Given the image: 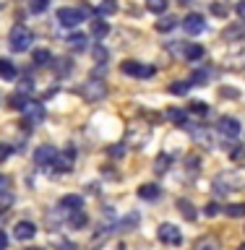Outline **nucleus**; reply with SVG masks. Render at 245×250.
<instances>
[{
  "instance_id": "f257e3e1",
  "label": "nucleus",
  "mask_w": 245,
  "mask_h": 250,
  "mask_svg": "<svg viewBox=\"0 0 245 250\" xmlns=\"http://www.w3.org/2000/svg\"><path fill=\"white\" fill-rule=\"evenodd\" d=\"M8 42H11L13 52H26L31 47V42H34V34H31L23 23H16V26L11 29V39H8Z\"/></svg>"
},
{
  "instance_id": "f03ea898",
  "label": "nucleus",
  "mask_w": 245,
  "mask_h": 250,
  "mask_svg": "<svg viewBox=\"0 0 245 250\" xmlns=\"http://www.w3.org/2000/svg\"><path fill=\"white\" fill-rule=\"evenodd\" d=\"M243 183H245L243 172H222V175L214 180V188L219 193H227V190H238V188H243Z\"/></svg>"
},
{
  "instance_id": "7ed1b4c3",
  "label": "nucleus",
  "mask_w": 245,
  "mask_h": 250,
  "mask_svg": "<svg viewBox=\"0 0 245 250\" xmlns=\"http://www.w3.org/2000/svg\"><path fill=\"white\" fill-rule=\"evenodd\" d=\"M107 94V83L99 81V78H91V81H86L81 86V97L89 102V104H94V102H102Z\"/></svg>"
},
{
  "instance_id": "20e7f679",
  "label": "nucleus",
  "mask_w": 245,
  "mask_h": 250,
  "mask_svg": "<svg viewBox=\"0 0 245 250\" xmlns=\"http://www.w3.org/2000/svg\"><path fill=\"white\" fill-rule=\"evenodd\" d=\"M86 11L89 8H60L58 11V21H60V26H68V29H73V26H78V23L84 21V16H86Z\"/></svg>"
},
{
  "instance_id": "39448f33",
  "label": "nucleus",
  "mask_w": 245,
  "mask_h": 250,
  "mask_svg": "<svg viewBox=\"0 0 245 250\" xmlns=\"http://www.w3.org/2000/svg\"><path fill=\"white\" fill-rule=\"evenodd\" d=\"M183 29H185V34H201V31H206V19H203L201 13H188L185 19H183Z\"/></svg>"
},
{
  "instance_id": "423d86ee",
  "label": "nucleus",
  "mask_w": 245,
  "mask_h": 250,
  "mask_svg": "<svg viewBox=\"0 0 245 250\" xmlns=\"http://www.w3.org/2000/svg\"><path fill=\"white\" fill-rule=\"evenodd\" d=\"M55 159H58V148L55 146H39L34 151L37 167H50V164H55Z\"/></svg>"
},
{
  "instance_id": "0eeeda50",
  "label": "nucleus",
  "mask_w": 245,
  "mask_h": 250,
  "mask_svg": "<svg viewBox=\"0 0 245 250\" xmlns=\"http://www.w3.org/2000/svg\"><path fill=\"white\" fill-rule=\"evenodd\" d=\"M156 234H159V240L164 245H180V242H183V234H180V229L175 224H162Z\"/></svg>"
},
{
  "instance_id": "6e6552de",
  "label": "nucleus",
  "mask_w": 245,
  "mask_h": 250,
  "mask_svg": "<svg viewBox=\"0 0 245 250\" xmlns=\"http://www.w3.org/2000/svg\"><path fill=\"white\" fill-rule=\"evenodd\" d=\"M120 70H123L125 76H136V78L154 76V68H146V65H141V62H136V60H125V62H120Z\"/></svg>"
},
{
  "instance_id": "1a4fd4ad",
  "label": "nucleus",
  "mask_w": 245,
  "mask_h": 250,
  "mask_svg": "<svg viewBox=\"0 0 245 250\" xmlns=\"http://www.w3.org/2000/svg\"><path fill=\"white\" fill-rule=\"evenodd\" d=\"M73 159H76V148L68 146V148H63V154H58V159H55V167H58L60 172H68L70 167H73Z\"/></svg>"
},
{
  "instance_id": "9d476101",
  "label": "nucleus",
  "mask_w": 245,
  "mask_h": 250,
  "mask_svg": "<svg viewBox=\"0 0 245 250\" xmlns=\"http://www.w3.org/2000/svg\"><path fill=\"white\" fill-rule=\"evenodd\" d=\"M21 112L26 115V120H29V123H39V120L45 117V107L39 104V102H26Z\"/></svg>"
},
{
  "instance_id": "9b49d317",
  "label": "nucleus",
  "mask_w": 245,
  "mask_h": 250,
  "mask_svg": "<svg viewBox=\"0 0 245 250\" xmlns=\"http://www.w3.org/2000/svg\"><path fill=\"white\" fill-rule=\"evenodd\" d=\"M34 234H37V227L31 224V222H26V219L13 227V237H16V240H31Z\"/></svg>"
},
{
  "instance_id": "f8f14e48",
  "label": "nucleus",
  "mask_w": 245,
  "mask_h": 250,
  "mask_svg": "<svg viewBox=\"0 0 245 250\" xmlns=\"http://www.w3.org/2000/svg\"><path fill=\"white\" fill-rule=\"evenodd\" d=\"M219 130H222L224 136H238V133H240V123L235 120V117H219Z\"/></svg>"
},
{
  "instance_id": "ddd939ff",
  "label": "nucleus",
  "mask_w": 245,
  "mask_h": 250,
  "mask_svg": "<svg viewBox=\"0 0 245 250\" xmlns=\"http://www.w3.org/2000/svg\"><path fill=\"white\" fill-rule=\"evenodd\" d=\"M68 47L73 52H84L86 47H89V37H86V34H70L68 37Z\"/></svg>"
},
{
  "instance_id": "4468645a",
  "label": "nucleus",
  "mask_w": 245,
  "mask_h": 250,
  "mask_svg": "<svg viewBox=\"0 0 245 250\" xmlns=\"http://www.w3.org/2000/svg\"><path fill=\"white\" fill-rule=\"evenodd\" d=\"M138 198H144V201H156V198H159V188H156L154 183L141 185V188H138Z\"/></svg>"
},
{
  "instance_id": "2eb2a0df",
  "label": "nucleus",
  "mask_w": 245,
  "mask_h": 250,
  "mask_svg": "<svg viewBox=\"0 0 245 250\" xmlns=\"http://www.w3.org/2000/svg\"><path fill=\"white\" fill-rule=\"evenodd\" d=\"M81 206H84L81 195H63L60 198V208H66V211H78Z\"/></svg>"
},
{
  "instance_id": "dca6fc26",
  "label": "nucleus",
  "mask_w": 245,
  "mask_h": 250,
  "mask_svg": "<svg viewBox=\"0 0 245 250\" xmlns=\"http://www.w3.org/2000/svg\"><path fill=\"white\" fill-rule=\"evenodd\" d=\"M107 34H110V23L107 21H102V19L99 21H91V37L94 39H105Z\"/></svg>"
},
{
  "instance_id": "f3484780",
  "label": "nucleus",
  "mask_w": 245,
  "mask_h": 250,
  "mask_svg": "<svg viewBox=\"0 0 245 250\" xmlns=\"http://www.w3.org/2000/svg\"><path fill=\"white\" fill-rule=\"evenodd\" d=\"M170 164H172V156L170 154H159V156H156V162H154V172H156V175H164V172L170 169Z\"/></svg>"
},
{
  "instance_id": "a211bd4d",
  "label": "nucleus",
  "mask_w": 245,
  "mask_h": 250,
  "mask_svg": "<svg viewBox=\"0 0 245 250\" xmlns=\"http://www.w3.org/2000/svg\"><path fill=\"white\" fill-rule=\"evenodd\" d=\"M178 208H180V214H183L188 222H193V219L199 216V214H196V208H193V203H191V201H185V198H180V201H178Z\"/></svg>"
},
{
  "instance_id": "6ab92c4d",
  "label": "nucleus",
  "mask_w": 245,
  "mask_h": 250,
  "mask_svg": "<svg viewBox=\"0 0 245 250\" xmlns=\"http://www.w3.org/2000/svg\"><path fill=\"white\" fill-rule=\"evenodd\" d=\"M167 120H172L175 125H180V128H185V125H188V117H185V112H183V109H175V107L167 109Z\"/></svg>"
},
{
  "instance_id": "aec40b11",
  "label": "nucleus",
  "mask_w": 245,
  "mask_h": 250,
  "mask_svg": "<svg viewBox=\"0 0 245 250\" xmlns=\"http://www.w3.org/2000/svg\"><path fill=\"white\" fill-rule=\"evenodd\" d=\"M0 78H16V65L11 60H5V58H0Z\"/></svg>"
},
{
  "instance_id": "412c9836",
  "label": "nucleus",
  "mask_w": 245,
  "mask_h": 250,
  "mask_svg": "<svg viewBox=\"0 0 245 250\" xmlns=\"http://www.w3.org/2000/svg\"><path fill=\"white\" fill-rule=\"evenodd\" d=\"M86 222H89V219H86V214H84L81 208L73 211V214H70V219H68V224L73 227V229H81V227H86Z\"/></svg>"
},
{
  "instance_id": "4be33fe9",
  "label": "nucleus",
  "mask_w": 245,
  "mask_h": 250,
  "mask_svg": "<svg viewBox=\"0 0 245 250\" xmlns=\"http://www.w3.org/2000/svg\"><path fill=\"white\" fill-rule=\"evenodd\" d=\"M183 55H185V60H201L203 58V47L201 44H188L183 50Z\"/></svg>"
},
{
  "instance_id": "5701e85b",
  "label": "nucleus",
  "mask_w": 245,
  "mask_h": 250,
  "mask_svg": "<svg viewBox=\"0 0 245 250\" xmlns=\"http://www.w3.org/2000/svg\"><path fill=\"white\" fill-rule=\"evenodd\" d=\"M193 250H219V242H217L214 237H201V240L193 245Z\"/></svg>"
},
{
  "instance_id": "b1692460",
  "label": "nucleus",
  "mask_w": 245,
  "mask_h": 250,
  "mask_svg": "<svg viewBox=\"0 0 245 250\" xmlns=\"http://www.w3.org/2000/svg\"><path fill=\"white\" fill-rule=\"evenodd\" d=\"M191 86H193L191 81H175V83L170 86V91L175 94V97H185V94L191 91Z\"/></svg>"
},
{
  "instance_id": "393cba45",
  "label": "nucleus",
  "mask_w": 245,
  "mask_h": 250,
  "mask_svg": "<svg viewBox=\"0 0 245 250\" xmlns=\"http://www.w3.org/2000/svg\"><path fill=\"white\" fill-rule=\"evenodd\" d=\"M97 11H99V16H112L117 11V0H102Z\"/></svg>"
},
{
  "instance_id": "a878e982",
  "label": "nucleus",
  "mask_w": 245,
  "mask_h": 250,
  "mask_svg": "<svg viewBox=\"0 0 245 250\" xmlns=\"http://www.w3.org/2000/svg\"><path fill=\"white\" fill-rule=\"evenodd\" d=\"M50 242H52L55 248H60V250H76V245H73V242H70V240H66V237H60V234H52V237H50Z\"/></svg>"
},
{
  "instance_id": "bb28decb",
  "label": "nucleus",
  "mask_w": 245,
  "mask_h": 250,
  "mask_svg": "<svg viewBox=\"0 0 245 250\" xmlns=\"http://www.w3.org/2000/svg\"><path fill=\"white\" fill-rule=\"evenodd\" d=\"M224 214H227V216H232V219L245 216V203H230V206L224 208Z\"/></svg>"
},
{
  "instance_id": "cd10ccee",
  "label": "nucleus",
  "mask_w": 245,
  "mask_h": 250,
  "mask_svg": "<svg viewBox=\"0 0 245 250\" xmlns=\"http://www.w3.org/2000/svg\"><path fill=\"white\" fill-rule=\"evenodd\" d=\"M167 3H170V0H146V8L152 13H164V11H167Z\"/></svg>"
},
{
  "instance_id": "c85d7f7f",
  "label": "nucleus",
  "mask_w": 245,
  "mask_h": 250,
  "mask_svg": "<svg viewBox=\"0 0 245 250\" xmlns=\"http://www.w3.org/2000/svg\"><path fill=\"white\" fill-rule=\"evenodd\" d=\"M175 26H178L175 16H164L162 21H156V29H159V31H170V29H175Z\"/></svg>"
},
{
  "instance_id": "c756f323",
  "label": "nucleus",
  "mask_w": 245,
  "mask_h": 250,
  "mask_svg": "<svg viewBox=\"0 0 245 250\" xmlns=\"http://www.w3.org/2000/svg\"><path fill=\"white\" fill-rule=\"evenodd\" d=\"M50 60H52L50 50H34V62L37 65H50Z\"/></svg>"
},
{
  "instance_id": "7c9ffc66",
  "label": "nucleus",
  "mask_w": 245,
  "mask_h": 250,
  "mask_svg": "<svg viewBox=\"0 0 245 250\" xmlns=\"http://www.w3.org/2000/svg\"><path fill=\"white\" fill-rule=\"evenodd\" d=\"M211 13H214V16H222V19H227V16H230V8L222 5V3H211Z\"/></svg>"
},
{
  "instance_id": "2f4dec72",
  "label": "nucleus",
  "mask_w": 245,
  "mask_h": 250,
  "mask_svg": "<svg viewBox=\"0 0 245 250\" xmlns=\"http://www.w3.org/2000/svg\"><path fill=\"white\" fill-rule=\"evenodd\" d=\"M91 55H94V60H97V62H105V60H107V50H105L102 44H97V47H94V50H91Z\"/></svg>"
},
{
  "instance_id": "473e14b6",
  "label": "nucleus",
  "mask_w": 245,
  "mask_h": 250,
  "mask_svg": "<svg viewBox=\"0 0 245 250\" xmlns=\"http://www.w3.org/2000/svg\"><path fill=\"white\" fill-rule=\"evenodd\" d=\"M191 109L196 115H206L209 112V104H203V102H191Z\"/></svg>"
},
{
  "instance_id": "72a5a7b5",
  "label": "nucleus",
  "mask_w": 245,
  "mask_h": 250,
  "mask_svg": "<svg viewBox=\"0 0 245 250\" xmlns=\"http://www.w3.org/2000/svg\"><path fill=\"white\" fill-rule=\"evenodd\" d=\"M209 78V70H196L193 78H191V83H203Z\"/></svg>"
},
{
  "instance_id": "f704fd0d",
  "label": "nucleus",
  "mask_w": 245,
  "mask_h": 250,
  "mask_svg": "<svg viewBox=\"0 0 245 250\" xmlns=\"http://www.w3.org/2000/svg\"><path fill=\"white\" fill-rule=\"evenodd\" d=\"M11 154H13V146H8V144H0V162H5Z\"/></svg>"
},
{
  "instance_id": "c9c22d12",
  "label": "nucleus",
  "mask_w": 245,
  "mask_h": 250,
  "mask_svg": "<svg viewBox=\"0 0 245 250\" xmlns=\"http://www.w3.org/2000/svg\"><path fill=\"white\" fill-rule=\"evenodd\" d=\"M11 203H13L11 195H8V193H0V211H5L8 206H11Z\"/></svg>"
},
{
  "instance_id": "e433bc0d",
  "label": "nucleus",
  "mask_w": 245,
  "mask_h": 250,
  "mask_svg": "<svg viewBox=\"0 0 245 250\" xmlns=\"http://www.w3.org/2000/svg\"><path fill=\"white\" fill-rule=\"evenodd\" d=\"M31 11H34V13L47 11V0H34V3H31Z\"/></svg>"
},
{
  "instance_id": "4c0bfd02",
  "label": "nucleus",
  "mask_w": 245,
  "mask_h": 250,
  "mask_svg": "<svg viewBox=\"0 0 245 250\" xmlns=\"http://www.w3.org/2000/svg\"><path fill=\"white\" fill-rule=\"evenodd\" d=\"M203 214H206V216H217V214H219V203H206Z\"/></svg>"
},
{
  "instance_id": "58836bf2",
  "label": "nucleus",
  "mask_w": 245,
  "mask_h": 250,
  "mask_svg": "<svg viewBox=\"0 0 245 250\" xmlns=\"http://www.w3.org/2000/svg\"><path fill=\"white\" fill-rule=\"evenodd\" d=\"M19 91H21V97H23V94H29V91H31V81H29V78H26V81H21Z\"/></svg>"
},
{
  "instance_id": "ea45409f",
  "label": "nucleus",
  "mask_w": 245,
  "mask_h": 250,
  "mask_svg": "<svg viewBox=\"0 0 245 250\" xmlns=\"http://www.w3.org/2000/svg\"><path fill=\"white\" fill-rule=\"evenodd\" d=\"M8 185H11V180L0 175V193H5V190H8Z\"/></svg>"
},
{
  "instance_id": "a19ab883",
  "label": "nucleus",
  "mask_w": 245,
  "mask_h": 250,
  "mask_svg": "<svg viewBox=\"0 0 245 250\" xmlns=\"http://www.w3.org/2000/svg\"><path fill=\"white\" fill-rule=\"evenodd\" d=\"M110 154H112V156H123V154H125V146H115V148H110Z\"/></svg>"
},
{
  "instance_id": "79ce46f5",
  "label": "nucleus",
  "mask_w": 245,
  "mask_h": 250,
  "mask_svg": "<svg viewBox=\"0 0 245 250\" xmlns=\"http://www.w3.org/2000/svg\"><path fill=\"white\" fill-rule=\"evenodd\" d=\"M232 60H235V65H245V47H243L240 58H232Z\"/></svg>"
},
{
  "instance_id": "37998d69",
  "label": "nucleus",
  "mask_w": 245,
  "mask_h": 250,
  "mask_svg": "<svg viewBox=\"0 0 245 250\" xmlns=\"http://www.w3.org/2000/svg\"><path fill=\"white\" fill-rule=\"evenodd\" d=\"M5 245H8V237H5V232L0 229V250H5Z\"/></svg>"
},
{
  "instance_id": "c03bdc74",
  "label": "nucleus",
  "mask_w": 245,
  "mask_h": 250,
  "mask_svg": "<svg viewBox=\"0 0 245 250\" xmlns=\"http://www.w3.org/2000/svg\"><path fill=\"white\" fill-rule=\"evenodd\" d=\"M238 16H240V19H245V0H240V3H238Z\"/></svg>"
},
{
  "instance_id": "a18cd8bd",
  "label": "nucleus",
  "mask_w": 245,
  "mask_h": 250,
  "mask_svg": "<svg viewBox=\"0 0 245 250\" xmlns=\"http://www.w3.org/2000/svg\"><path fill=\"white\" fill-rule=\"evenodd\" d=\"M23 250H45V248H23Z\"/></svg>"
},
{
  "instance_id": "49530a36",
  "label": "nucleus",
  "mask_w": 245,
  "mask_h": 250,
  "mask_svg": "<svg viewBox=\"0 0 245 250\" xmlns=\"http://www.w3.org/2000/svg\"><path fill=\"white\" fill-rule=\"evenodd\" d=\"M178 3H183V5H185V3H191V0H178Z\"/></svg>"
},
{
  "instance_id": "de8ad7c7",
  "label": "nucleus",
  "mask_w": 245,
  "mask_h": 250,
  "mask_svg": "<svg viewBox=\"0 0 245 250\" xmlns=\"http://www.w3.org/2000/svg\"><path fill=\"white\" fill-rule=\"evenodd\" d=\"M238 250H245V242H243V245H240V248H238Z\"/></svg>"
}]
</instances>
